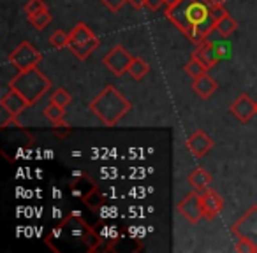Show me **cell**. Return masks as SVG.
<instances>
[{"instance_id":"obj_1","label":"cell","mask_w":257,"mask_h":253,"mask_svg":"<svg viewBox=\"0 0 257 253\" xmlns=\"http://www.w3.org/2000/svg\"><path fill=\"white\" fill-rule=\"evenodd\" d=\"M90 111L106 127H114L131 111V102L114 86L109 85L90 102Z\"/></svg>"},{"instance_id":"obj_2","label":"cell","mask_w":257,"mask_h":253,"mask_svg":"<svg viewBox=\"0 0 257 253\" xmlns=\"http://www.w3.org/2000/svg\"><path fill=\"white\" fill-rule=\"evenodd\" d=\"M11 88L18 90V92L29 100L30 106H34V104L43 99L44 93L50 92L51 81L39 71V69L34 67V69H29V71H18V74H16L11 81Z\"/></svg>"},{"instance_id":"obj_3","label":"cell","mask_w":257,"mask_h":253,"mask_svg":"<svg viewBox=\"0 0 257 253\" xmlns=\"http://www.w3.org/2000/svg\"><path fill=\"white\" fill-rule=\"evenodd\" d=\"M99 46V37L85 23H76L69 34V50L78 60H86Z\"/></svg>"},{"instance_id":"obj_4","label":"cell","mask_w":257,"mask_h":253,"mask_svg":"<svg viewBox=\"0 0 257 253\" xmlns=\"http://www.w3.org/2000/svg\"><path fill=\"white\" fill-rule=\"evenodd\" d=\"M43 60L39 51L34 48V44H30L29 41H23L22 44L15 48L9 55V62L15 65L18 71H29L39 65V62Z\"/></svg>"},{"instance_id":"obj_5","label":"cell","mask_w":257,"mask_h":253,"mask_svg":"<svg viewBox=\"0 0 257 253\" xmlns=\"http://www.w3.org/2000/svg\"><path fill=\"white\" fill-rule=\"evenodd\" d=\"M133 58L134 57H131L128 51L123 50V46L116 44V46L111 48V50L104 55L102 62L114 76H121V74H125V72H128V67L133 64Z\"/></svg>"},{"instance_id":"obj_6","label":"cell","mask_w":257,"mask_h":253,"mask_svg":"<svg viewBox=\"0 0 257 253\" xmlns=\"http://www.w3.org/2000/svg\"><path fill=\"white\" fill-rule=\"evenodd\" d=\"M232 234L236 237L248 239L252 244L257 246V204L252 206L234 225H232Z\"/></svg>"},{"instance_id":"obj_7","label":"cell","mask_w":257,"mask_h":253,"mask_svg":"<svg viewBox=\"0 0 257 253\" xmlns=\"http://www.w3.org/2000/svg\"><path fill=\"white\" fill-rule=\"evenodd\" d=\"M178 213L185 218L190 223H197L201 218H204L203 214V204H201V193L199 192H190L185 195V199H182L176 206Z\"/></svg>"},{"instance_id":"obj_8","label":"cell","mask_w":257,"mask_h":253,"mask_svg":"<svg viewBox=\"0 0 257 253\" xmlns=\"http://www.w3.org/2000/svg\"><path fill=\"white\" fill-rule=\"evenodd\" d=\"M194 0H178L175 6L166 9V16H168L169 22L175 23V27H178L180 32H185L187 29L192 27L189 18V13H190V6H192Z\"/></svg>"},{"instance_id":"obj_9","label":"cell","mask_w":257,"mask_h":253,"mask_svg":"<svg viewBox=\"0 0 257 253\" xmlns=\"http://www.w3.org/2000/svg\"><path fill=\"white\" fill-rule=\"evenodd\" d=\"M201 204H203L204 218L206 220H213L215 216H218V213L224 207V199H222V195L217 190H213L210 186L204 192H201Z\"/></svg>"},{"instance_id":"obj_10","label":"cell","mask_w":257,"mask_h":253,"mask_svg":"<svg viewBox=\"0 0 257 253\" xmlns=\"http://www.w3.org/2000/svg\"><path fill=\"white\" fill-rule=\"evenodd\" d=\"M231 113L234 114V118L239 121V123H246L253 118L255 113V102L250 95L246 93H241L234 102L231 104Z\"/></svg>"},{"instance_id":"obj_11","label":"cell","mask_w":257,"mask_h":253,"mask_svg":"<svg viewBox=\"0 0 257 253\" xmlns=\"http://www.w3.org/2000/svg\"><path fill=\"white\" fill-rule=\"evenodd\" d=\"M211 148H213V139H211L204 130H196V132L187 139V150L196 158H203Z\"/></svg>"},{"instance_id":"obj_12","label":"cell","mask_w":257,"mask_h":253,"mask_svg":"<svg viewBox=\"0 0 257 253\" xmlns=\"http://www.w3.org/2000/svg\"><path fill=\"white\" fill-rule=\"evenodd\" d=\"M192 57H196L197 60L203 62L208 69L215 67V65L220 62V58H218V55H217L215 43H211V41H208V39H204L203 43L196 48V51L192 53Z\"/></svg>"},{"instance_id":"obj_13","label":"cell","mask_w":257,"mask_h":253,"mask_svg":"<svg viewBox=\"0 0 257 253\" xmlns=\"http://www.w3.org/2000/svg\"><path fill=\"white\" fill-rule=\"evenodd\" d=\"M0 104H2L4 107H8V109L11 111V113H15L16 116H20V114H22L23 111L30 106L29 100H27L25 97H23L22 93H20L18 90H15V88H9V92L2 97Z\"/></svg>"},{"instance_id":"obj_14","label":"cell","mask_w":257,"mask_h":253,"mask_svg":"<svg viewBox=\"0 0 257 253\" xmlns=\"http://www.w3.org/2000/svg\"><path fill=\"white\" fill-rule=\"evenodd\" d=\"M192 90L197 93V97H201V99H210V97L218 90V83L215 81L211 76L203 74L201 78L194 79Z\"/></svg>"},{"instance_id":"obj_15","label":"cell","mask_w":257,"mask_h":253,"mask_svg":"<svg viewBox=\"0 0 257 253\" xmlns=\"http://www.w3.org/2000/svg\"><path fill=\"white\" fill-rule=\"evenodd\" d=\"M187 181H189V185L192 186L196 192L201 193V192H204L206 188H210L213 178H211L210 172L204 171L203 167H197V169H194V171L190 172L189 178H187Z\"/></svg>"},{"instance_id":"obj_16","label":"cell","mask_w":257,"mask_h":253,"mask_svg":"<svg viewBox=\"0 0 257 253\" xmlns=\"http://www.w3.org/2000/svg\"><path fill=\"white\" fill-rule=\"evenodd\" d=\"M44 116L55 125V127H67L65 123V107H60L58 104L50 102L46 107H44Z\"/></svg>"},{"instance_id":"obj_17","label":"cell","mask_w":257,"mask_h":253,"mask_svg":"<svg viewBox=\"0 0 257 253\" xmlns=\"http://www.w3.org/2000/svg\"><path fill=\"white\" fill-rule=\"evenodd\" d=\"M236 29H238V23H236V20L232 18L231 15H225L222 20H218V22H215V25H213V30L218 34V36H222V37H231L232 34L236 32Z\"/></svg>"},{"instance_id":"obj_18","label":"cell","mask_w":257,"mask_h":253,"mask_svg":"<svg viewBox=\"0 0 257 253\" xmlns=\"http://www.w3.org/2000/svg\"><path fill=\"white\" fill-rule=\"evenodd\" d=\"M148 72H150V65H148L143 58L134 57L133 64H131V67H128V74L133 76L134 79H143Z\"/></svg>"},{"instance_id":"obj_19","label":"cell","mask_w":257,"mask_h":253,"mask_svg":"<svg viewBox=\"0 0 257 253\" xmlns=\"http://www.w3.org/2000/svg\"><path fill=\"white\" fill-rule=\"evenodd\" d=\"M206 71H208V67L203 64L201 60H197L196 57H192V60L189 62V64L185 65V72L190 76L192 79H197V78H201L203 74H206Z\"/></svg>"},{"instance_id":"obj_20","label":"cell","mask_w":257,"mask_h":253,"mask_svg":"<svg viewBox=\"0 0 257 253\" xmlns=\"http://www.w3.org/2000/svg\"><path fill=\"white\" fill-rule=\"evenodd\" d=\"M16 118L18 116L15 113H11L8 107H4L0 104V129H8L9 125H16L18 129H22V123H18Z\"/></svg>"},{"instance_id":"obj_21","label":"cell","mask_w":257,"mask_h":253,"mask_svg":"<svg viewBox=\"0 0 257 253\" xmlns=\"http://www.w3.org/2000/svg\"><path fill=\"white\" fill-rule=\"evenodd\" d=\"M183 36H185L187 39H189L192 44H196V46H199V44L203 43V41L208 37V34L204 32V30L201 29V27L192 25V27H190V29H187L185 32H183Z\"/></svg>"},{"instance_id":"obj_22","label":"cell","mask_w":257,"mask_h":253,"mask_svg":"<svg viewBox=\"0 0 257 253\" xmlns=\"http://www.w3.org/2000/svg\"><path fill=\"white\" fill-rule=\"evenodd\" d=\"M50 44L55 48V50H64V48H69V34L64 32V30H57L50 36Z\"/></svg>"},{"instance_id":"obj_23","label":"cell","mask_w":257,"mask_h":253,"mask_svg":"<svg viewBox=\"0 0 257 253\" xmlns=\"http://www.w3.org/2000/svg\"><path fill=\"white\" fill-rule=\"evenodd\" d=\"M29 22H30V25L36 27L37 30H44L51 23V15H50V11H43V13H39V15L29 16Z\"/></svg>"},{"instance_id":"obj_24","label":"cell","mask_w":257,"mask_h":253,"mask_svg":"<svg viewBox=\"0 0 257 253\" xmlns=\"http://www.w3.org/2000/svg\"><path fill=\"white\" fill-rule=\"evenodd\" d=\"M83 200H85V204L90 207V209H99V206H102L104 200H106V197H104L97 188H92V192L86 193Z\"/></svg>"},{"instance_id":"obj_25","label":"cell","mask_w":257,"mask_h":253,"mask_svg":"<svg viewBox=\"0 0 257 253\" xmlns=\"http://www.w3.org/2000/svg\"><path fill=\"white\" fill-rule=\"evenodd\" d=\"M51 102L58 104L60 107H67L72 102V95L65 88H57L51 93Z\"/></svg>"},{"instance_id":"obj_26","label":"cell","mask_w":257,"mask_h":253,"mask_svg":"<svg viewBox=\"0 0 257 253\" xmlns=\"http://www.w3.org/2000/svg\"><path fill=\"white\" fill-rule=\"evenodd\" d=\"M43 11H48V6L44 0H29L25 4V15L27 18L29 16H34V15H39Z\"/></svg>"},{"instance_id":"obj_27","label":"cell","mask_w":257,"mask_h":253,"mask_svg":"<svg viewBox=\"0 0 257 253\" xmlns=\"http://www.w3.org/2000/svg\"><path fill=\"white\" fill-rule=\"evenodd\" d=\"M234 251H239V253H257V246L252 244V242H250L248 239H245V237H236Z\"/></svg>"},{"instance_id":"obj_28","label":"cell","mask_w":257,"mask_h":253,"mask_svg":"<svg viewBox=\"0 0 257 253\" xmlns=\"http://www.w3.org/2000/svg\"><path fill=\"white\" fill-rule=\"evenodd\" d=\"M215 48H217V55L220 60L231 57V44L229 43H215Z\"/></svg>"},{"instance_id":"obj_29","label":"cell","mask_w":257,"mask_h":253,"mask_svg":"<svg viewBox=\"0 0 257 253\" xmlns=\"http://www.w3.org/2000/svg\"><path fill=\"white\" fill-rule=\"evenodd\" d=\"M100 2H102L111 13H118L121 8H123L125 2H128V0H100Z\"/></svg>"},{"instance_id":"obj_30","label":"cell","mask_w":257,"mask_h":253,"mask_svg":"<svg viewBox=\"0 0 257 253\" xmlns=\"http://www.w3.org/2000/svg\"><path fill=\"white\" fill-rule=\"evenodd\" d=\"M225 15H229V13L224 9V6H218V8H210V16H211V20H213V22L222 20Z\"/></svg>"},{"instance_id":"obj_31","label":"cell","mask_w":257,"mask_h":253,"mask_svg":"<svg viewBox=\"0 0 257 253\" xmlns=\"http://www.w3.org/2000/svg\"><path fill=\"white\" fill-rule=\"evenodd\" d=\"M164 4H166V0H147L145 8H148L150 11H159Z\"/></svg>"},{"instance_id":"obj_32","label":"cell","mask_w":257,"mask_h":253,"mask_svg":"<svg viewBox=\"0 0 257 253\" xmlns=\"http://www.w3.org/2000/svg\"><path fill=\"white\" fill-rule=\"evenodd\" d=\"M204 4L208 8H218V6H225V0H206Z\"/></svg>"},{"instance_id":"obj_33","label":"cell","mask_w":257,"mask_h":253,"mask_svg":"<svg viewBox=\"0 0 257 253\" xmlns=\"http://www.w3.org/2000/svg\"><path fill=\"white\" fill-rule=\"evenodd\" d=\"M128 2H131V4H133L136 9L145 8V4H147V0H128Z\"/></svg>"},{"instance_id":"obj_34","label":"cell","mask_w":257,"mask_h":253,"mask_svg":"<svg viewBox=\"0 0 257 253\" xmlns=\"http://www.w3.org/2000/svg\"><path fill=\"white\" fill-rule=\"evenodd\" d=\"M176 2H178V0H166V6H168V8H171V6H175Z\"/></svg>"},{"instance_id":"obj_35","label":"cell","mask_w":257,"mask_h":253,"mask_svg":"<svg viewBox=\"0 0 257 253\" xmlns=\"http://www.w3.org/2000/svg\"><path fill=\"white\" fill-rule=\"evenodd\" d=\"M194 2H206V0H194Z\"/></svg>"},{"instance_id":"obj_36","label":"cell","mask_w":257,"mask_h":253,"mask_svg":"<svg viewBox=\"0 0 257 253\" xmlns=\"http://www.w3.org/2000/svg\"><path fill=\"white\" fill-rule=\"evenodd\" d=\"M255 113H257V100H255Z\"/></svg>"}]
</instances>
